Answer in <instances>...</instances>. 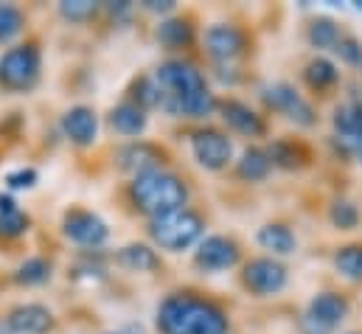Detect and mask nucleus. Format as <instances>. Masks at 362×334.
<instances>
[{
    "mask_svg": "<svg viewBox=\"0 0 362 334\" xmlns=\"http://www.w3.org/2000/svg\"><path fill=\"white\" fill-rule=\"evenodd\" d=\"M160 334H228V318L219 306L194 295H169L158 309Z\"/></svg>",
    "mask_w": 362,
    "mask_h": 334,
    "instance_id": "f257e3e1",
    "label": "nucleus"
},
{
    "mask_svg": "<svg viewBox=\"0 0 362 334\" xmlns=\"http://www.w3.org/2000/svg\"><path fill=\"white\" fill-rule=\"evenodd\" d=\"M132 200H135L138 211H144L155 219V217L180 211L188 200V191H185L180 177L158 168V171L138 174L132 180Z\"/></svg>",
    "mask_w": 362,
    "mask_h": 334,
    "instance_id": "f03ea898",
    "label": "nucleus"
},
{
    "mask_svg": "<svg viewBox=\"0 0 362 334\" xmlns=\"http://www.w3.org/2000/svg\"><path fill=\"white\" fill-rule=\"evenodd\" d=\"M205 225L202 219L188 211V208H180V211H172V214H163V217H155L149 219V236L158 248L172 253H180L185 248H191L199 236H202Z\"/></svg>",
    "mask_w": 362,
    "mask_h": 334,
    "instance_id": "7ed1b4c3",
    "label": "nucleus"
},
{
    "mask_svg": "<svg viewBox=\"0 0 362 334\" xmlns=\"http://www.w3.org/2000/svg\"><path fill=\"white\" fill-rule=\"evenodd\" d=\"M40 68H42V57H40L37 45L8 48L0 57V84L6 90H14V93L31 90L40 82Z\"/></svg>",
    "mask_w": 362,
    "mask_h": 334,
    "instance_id": "20e7f679",
    "label": "nucleus"
},
{
    "mask_svg": "<svg viewBox=\"0 0 362 334\" xmlns=\"http://www.w3.org/2000/svg\"><path fill=\"white\" fill-rule=\"evenodd\" d=\"M262 98H264V104L270 107L272 113H281V115H286L289 121H295V124H300V127H312V124H315V110H312V104H309L292 84H286V82L267 84V87L262 90Z\"/></svg>",
    "mask_w": 362,
    "mask_h": 334,
    "instance_id": "39448f33",
    "label": "nucleus"
},
{
    "mask_svg": "<svg viewBox=\"0 0 362 334\" xmlns=\"http://www.w3.org/2000/svg\"><path fill=\"white\" fill-rule=\"evenodd\" d=\"M155 82L160 84L163 98H182V96H191V93L205 90L202 74H199L194 65L180 62V59L163 62V65L155 71Z\"/></svg>",
    "mask_w": 362,
    "mask_h": 334,
    "instance_id": "423d86ee",
    "label": "nucleus"
},
{
    "mask_svg": "<svg viewBox=\"0 0 362 334\" xmlns=\"http://www.w3.org/2000/svg\"><path fill=\"white\" fill-rule=\"evenodd\" d=\"M191 152L194 161L208 171H219L230 163L233 158V144L228 135H222L219 129H202L191 138Z\"/></svg>",
    "mask_w": 362,
    "mask_h": 334,
    "instance_id": "0eeeda50",
    "label": "nucleus"
},
{
    "mask_svg": "<svg viewBox=\"0 0 362 334\" xmlns=\"http://www.w3.org/2000/svg\"><path fill=\"white\" fill-rule=\"evenodd\" d=\"M242 281L259 298L275 295V292H281L286 287V267L278 264L275 258H253V261L245 264Z\"/></svg>",
    "mask_w": 362,
    "mask_h": 334,
    "instance_id": "6e6552de",
    "label": "nucleus"
},
{
    "mask_svg": "<svg viewBox=\"0 0 362 334\" xmlns=\"http://www.w3.org/2000/svg\"><path fill=\"white\" fill-rule=\"evenodd\" d=\"M62 231L71 242H76L82 248H101L110 236V228L101 217H95L93 211H79V208L65 214Z\"/></svg>",
    "mask_w": 362,
    "mask_h": 334,
    "instance_id": "1a4fd4ad",
    "label": "nucleus"
},
{
    "mask_svg": "<svg viewBox=\"0 0 362 334\" xmlns=\"http://www.w3.org/2000/svg\"><path fill=\"white\" fill-rule=\"evenodd\" d=\"M236 261H239V248L228 236H208V239L199 242V248L194 253V264L205 272L230 270Z\"/></svg>",
    "mask_w": 362,
    "mask_h": 334,
    "instance_id": "9d476101",
    "label": "nucleus"
},
{
    "mask_svg": "<svg viewBox=\"0 0 362 334\" xmlns=\"http://www.w3.org/2000/svg\"><path fill=\"white\" fill-rule=\"evenodd\" d=\"M54 326V315L42 304H23L8 312L0 334H45Z\"/></svg>",
    "mask_w": 362,
    "mask_h": 334,
    "instance_id": "9b49d317",
    "label": "nucleus"
},
{
    "mask_svg": "<svg viewBox=\"0 0 362 334\" xmlns=\"http://www.w3.org/2000/svg\"><path fill=\"white\" fill-rule=\"evenodd\" d=\"M245 31L230 25V23H216L205 31V51L216 59V62H228L236 59L245 51Z\"/></svg>",
    "mask_w": 362,
    "mask_h": 334,
    "instance_id": "f8f14e48",
    "label": "nucleus"
},
{
    "mask_svg": "<svg viewBox=\"0 0 362 334\" xmlns=\"http://www.w3.org/2000/svg\"><path fill=\"white\" fill-rule=\"evenodd\" d=\"M219 113H222V121L233 132L247 135V138H262L264 135V121H262V115L250 104L236 101V98H228V101L219 104Z\"/></svg>",
    "mask_w": 362,
    "mask_h": 334,
    "instance_id": "ddd939ff",
    "label": "nucleus"
},
{
    "mask_svg": "<svg viewBox=\"0 0 362 334\" xmlns=\"http://www.w3.org/2000/svg\"><path fill=\"white\" fill-rule=\"evenodd\" d=\"M306 315L332 334L346 318H349V301H346L343 295H337V292H317V295L312 298Z\"/></svg>",
    "mask_w": 362,
    "mask_h": 334,
    "instance_id": "4468645a",
    "label": "nucleus"
},
{
    "mask_svg": "<svg viewBox=\"0 0 362 334\" xmlns=\"http://www.w3.org/2000/svg\"><path fill=\"white\" fill-rule=\"evenodd\" d=\"M62 132L76 146H90L98 138V118L90 107H71L62 115Z\"/></svg>",
    "mask_w": 362,
    "mask_h": 334,
    "instance_id": "2eb2a0df",
    "label": "nucleus"
},
{
    "mask_svg": "<svg viewBox=\"0 0 362 334\" xmlns=\"http://www.w3.org/2000/svg\"><path fill=\"white\" fill-rule=\"evenodd\" d=\"M115 161L124 171H132L138 177V174H146V171H158L163 163V152L155 149L152 144H129V146L118 149Z\"/></svg>",
    "mask_w": 362,
    "mask_h": 334,
    "instance_id": "dca6fc26",
    "label": "nucleus"
},
{
    "mask_svg": "<svg viewBox=\"0 0 362 334\" xmlns=\"http://www.w3.org/2000/svg\"><path fill=\"white\" fill-rule=\"evenodd\" d=\"M169 115H177V118H208L214 110H216V98L214 93L205 87L199 93H191V96H182V98H163L160 104Z\"/></svg>",
    "mask_w": 362,
    "mask_h": 334,
    "instance_id": "f3484780",
    "label": "nucleus"
},
{
    "mask_svg": "<svg viewBox=\"0 0 362 334\" xmlns=\"http://www.w3.org/2000/svg\"><path fill=\"white\" fill-rule=\"evenodd\" d=\"M110 127H112L118 135H127V138L144 135V129H146V113H144L135 101H124V104L112 107V113H110Z\"/></svg>",
    "mask_w": 362,
    "mask_h": 334,
    "instance_id": "a211bd4d",
    "label": "nucleus"
},
{
    "mask_svg": "<svg viewBox=\"0 0 362 334\" xmlns=\"http://www.w3.org/2000/svg\"><path fill=\"white\" fill-rule=\"evenodd\" d=\"M158 42L169 51H177V48H188L194 42V25L182 17H169L158 25Z\"/></svg>",
    "mask_w": 362,
    "mask_h": 334,
    "instance_id": "6ab92c4d",
    "label": "nucleus"
},
{
    "mask_svg": "<svg viewBox=\"0 0 362 334\" xmlns=\"http://www.w3.org/2000/svg\"><path fill=\"white\" fill-rule=\"evenodd\" d=\"M259 245L264 250H270L272 255H289V253L298 250L295 234L286 225H281V222H270V225H264L259 231Z\"/></svg>",
    "mask_w": 362,
    "mask_h": 334,
    "instance_id": "aec40b11",
    "label": "nucleus"
},
{
    "mask_svg": "<svg viewBox=\"0 0 362 334\" xmlns=\"http://www.w3.org/2000/svg\"><path fill=\"white\" fill-rule=\"evenodd\" d=\"M118 264L129 272H152V270H158L160 261H158L155 250L146 245H127L118 250Z\"/></svg>",
    "mask_w": 362,
    "mask_h": 334,
    "instance_id": "412c9836",
    "label": "nucleus"
},
{
    "mask_svg": "<svg viewBox=\"0 0 362 334\" xmlns=\"http://www.w3.org/2000/svg\"><path fill=\"white\" fill-rule=\"evenodd\" d=\"M270 168H272V161L267 158V152L253 146V149H247V152L242 155L236 171H239V177L247 180V183H262V180H267Z\"/></svg>",
    "mask_w": 362,
    "mask_h": 334,
    "instance_id": "4be33fe9",
    "label": "nucleus"
},
{
    "mask_svg": "<svg viewBox=\"0 0 362 334\" xmlns=\"http://www.w3.org/2000/svg\"><path fill=\"white\" fill-rule=\"evenodd\" d=\"M337 138H362V101H351L334 110Z\"/></svg>",
    "mask_w": 362,
    "mask_h": 334,
    "instance_id": "5701e85b",
    "label": "nucleus"
},
{
    "mask_svg": "<svg viewBox=\"0 0 362 334\" xmlns=\"http://www.w3.org/2000/svg\"><path fill=\"white\" fill-rule=\"evenodd\" d=\"M303 76H306V82L312 84L315 90H326V87L337 84V79H340V71H337V65H334L332 59L317 57V59H312V62L306 65Z\"/></svg>",
    "mask_w": 362,
    "mask_h": 334,
    "instance_id": "b1692460",
    "label": "nucleus"
},
{
    "mask_svg": "<svg viewBox=\"0 0 362 334\" xmlns=\"http://www.w3.org/2000/svg\"><path fill=\"white\" fill-rule=\"evenodd\" d=\"M340 28L334 25V20L329 17H317L312 25H309V42L315 48H323V51H334L337 42H340Z\"/></svg>",
    "mask_w": 362,
    "mask_h": 334,
    "instance_id": "393cba45",
    "label": "nucleus"
},
{
    "mask_svg": "<svg viewBox=\"0 0 362 334\" xmlns=\"http://www.w3.org/2000/svg\"><path fill=\"white\" fill-rule=\"evenodd\" d=\"M48 278H51V264L45 258H40V255L37 258H25L14 272V281L23 284V287H40Z\"/></svg>",
    "mask_w": 362,
    "mask_h": 334,
    "instance_id": "a878e982",
    "label": "nucleus"
},
{
    "mask_svg": "<svg viewBox=\"0 0 362 334\" xmlns=\"http://www.w3.org/2000/svg\"><path fill=\"white\" fill-rule=\"evenodd\" d=\"M334 267L349 281H362V245L340 248L337 255H334Z\"/></svg>",
    "mask_w": 362,
    "mask_h": 334,
    "instance_id": "bb28decb",
    "label": "nucleus"
},
{
    "mask_svg": "<svg viewBox=\"0 0 362 334\" xmlns=\"http://www.w3.org/2000/svg\"><path fill=\"white\" fill-rule=\"evenodd\" d=\"M267 158L272 161V166L281 168H298L303 163V155H300V149L292 141H275V144H270Z\"/></svg>",
    "mask_w": 362,
    "mask_h": 334,
    "instance_id": "cd10ccee",
    "label": "nucleus"
},
{
    "mask_svg": "<svg viewBox=\"0 0 362 334\" xmlns=\"http://www.w3.org/2000/svg\"><path fill=\"white\" fill-rule=\"evenodd\" d=\"M25 25V17L17 6H8V3H0V42H8L14 40Z\"/></svg>",
    "mask_w": 362,
    "mask_h": 334,
    "instance_id": "c85d7f7f",
    "label": "nucleus"
},
{
    "mask_svg": "<svg viewBox=\"0 0 362 334\" xmlns=\"http://www.w3.org/2000/svg\"><path fill=\"white\" fill-rule=\"evenodd\" d=\"M132 90H135L132 96H135V101H138L141 110H146V107H160V104H163V90H160V84L155 82V76L138 79Z\"/></svg>",
    "mask_w": 362,
    "mask_h": 334,
    "instance_id": "c756f323",
    "label": "nucleus"
},
{
    "mask_svg": "<svg viewBox=\"0 0 362 334\" xmlns=\"http://www.w3.org/2000/svg\"><path fill=\"white\" fill-rule=\"evenodd\" d=\"M332 225L334 228H340V231H354L357 225H360V211H357V205L354 202H349V200H337L334 205H332Z\"/></svg>",
    "mask_w": 362,
    "mask_h": 334,
    "instance_id": "7c9ffc66",
    "label": "nucleus"
},
{
    "mask_svg": "<svg viewBox=\"0 0 362 334\" xmlns=\"http://www.w3.org/2000/svg\"><path fill=\"white\" fill-rule=\"evenodd\" d=\"M59 14L71 23H85L95 14V3L93 0H65V3H59Z\"/></svg>",
    "mask_w": 362,
    "mask_h": 334,
    "instance_id": "2f4dec72",
    "label": "nucleus"
},
{
    "mask_svg": "<svg viewBox=\"0 0 362 334\" xmlns=\"http://www.w3.org/2000/svg\"><path fill=\"white\" fill-rule=\"evenodd\" d=\"M28 231V217L23 211H14V214H0V236L6 239H14L20 234Z\"/></svg>",
    "mask_w": 362,
    "mask_h": 334,
    "instance_id": "473e14b6",
    "label": "nucleus"
},
{
    "mask_svg": "<svg viewBox=\"0 0 362 334\" xmlns=\"http://www.w3.org/2000/svg\"><path fill=\"white\" fill-rule=\"evenodd\" d=\"M334 54H337L346 65H351V68H362V42L360 40H354V37H343V40L337 42Z\"/></svg>",
    "mask_w": 362,
    "mask_h": 334,
    "instance_id": "72a5a7b5",
    "label": "nucleus"
},
{
    "mask_svg": "<svg viewBox=\"0 0 362 334\" xmlns=\"http://www.w3.org/2000/svg\"><path fill=\"white\" fill-rule=\"evenodd\" d=\"M34 183H37V171L34 168H17V171H8L6 174V185L8 188H34Z\"/></svg>",
    "mask_w": 362,
    "mask_h": 334,
    "instance_id": "f704fd0d",
    "label": "nucleus"
},
{
    "mask_svg": "<svg viewBox=\"0 0 362 334\" xmlns=\"http://www.w3.org/2000/svg\"><path fill=\"white\" fill-rule=\"evenodd\" d=\"M337 141H340V146H343L346 155L362 161V138H337Z\"/></svg>",
    "mask_w": 362,
    "mask_h": 334,
    "instance_id": "c9c22d12",
    "label": "nucleus"
},
{
    "mask_svg": "<svg viewBox=\"0 0 362 334\" xmlns=\"http://www.w3.org/2000/svg\"><path fill=\"white\" fill-rule=\"evenodd\" d=\"M144 8H146V11H160V14H166V11L175 8V0H146Z\"/></svg>",
    "mask_w": 362,
    "mask_h": 334,
    "instance_id": "e433bc0d",
    "label": "nucleus"
},
{
    "mask_svg": "<svg viewBox=\"0 0 362 334\" xmlns=\"http://www.w3.org/2000/svg\"><path fill=\"white\" fill-rule=\"evenodd\" d=\"M14 211H20V208H17V202H14V197L0 194V214H14Z\"/></svg>",
    "mask_w": 362,
    "mask_h": 334,
    "instance_id": "4c0bfd02",
    "label": "nucleus"
},
{
    "mask_svg": "<svg viewBox=\"0 0 362 334\" xmlns=\"http://www.w3.org/2000/svg\"><path fill=\"white\" fill-rule=\"evenodd\" d=\"M357 8H360V11H362V3H357Z\"/></svg>",
    "mask_w": 362,
    "mask_h": 334,
    "instance_id": "58836bf2",
    "label": "nucleus"
}]
</instances>
